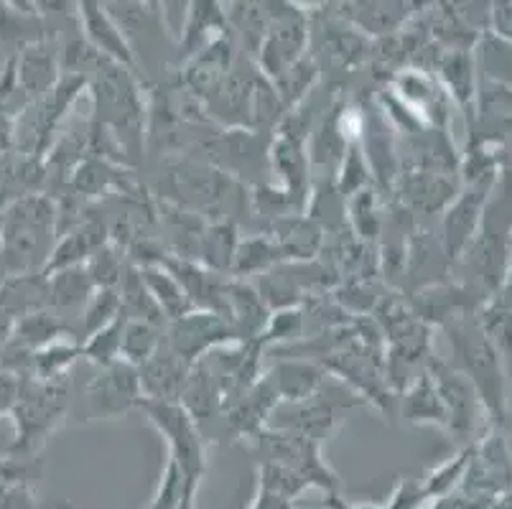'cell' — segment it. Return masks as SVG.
I'll list each match as a JSON object with an SVG mask.
<instances>
[{
  "mask_svg": "<svg viewBox=\"0 0 512 509\" xmlns=\"http://www.w3.org/2000/svg\"><path fill=\"white\" fill-rule=\"evenodd\" d=\"M161 344H164V339L158 336V324H153V321H125L120 359L133 364V367H141L161 349Z\"/></svg>",
  "mask_w": 512,
  "mask_h": 509,
  "instance_id": "obj_17",
  "label": "cell"
},
{
  "mask_svg": "<svg viewBox=\"0 0 512 509\" xmlns=\"http://www.w3.org/2000/svg\"><path fill=\"white\" fill-rule=\"evenodd\" d=\"M352 204L362 207V212L352 209V219H355L360 235L375 237L380 224H377V217H375V196H372V191L362 189V191H357V194H352Z\"/></svg>",
  "mask_w": 512,
  "mask_h": 509,
  "instance_id": "obj_26",
  "label": "cell"
},
{
  "mask_svg": "<svg viewBox=\"0 0 512 509\" xmlns=\"http://www.w3.org/2000/svg\"><path fill=\"white\" fill-rule=\"evenodd\" d=\"M18 392H21V377L8 370H0V415H11L13 405L18 403Z\"/></svg>",
  "mask_w": 512,
  "mask_h": 509,
  "instance_id": "obj_27",
  "label": "cell"
},
{
  "mask_svg": "<svg viewBox=\"0 0 512 509\" xmlns=\"http://www.w3.org/2000/svg\"><path fill=\"white\" fill-rule=\"evenodd\" d=\"M46 278H49V306L57 308V311L85 308L90 296L95 293V283H92L90 273L82 265L57 270V273L46 275Z\"/></svg>",
  "mask_w": 512,
  "mask_h": 509,
  "instance_id": "obj_16",
  "label": "cell"
},
{
  "mask_svg": "<svg viewBox=\"0 0 512 509\" xmlns=\"http://www.w3.org/2000/svg\"><path fill=\"white\" fill-rule=\"evenodd\" d=\"M16 77L21 92L31 100L49 95L59 84L57 56L46 44L26 46L16 59Z\"/></svg>",
  "mask_w": 512,
  "mask_h": 509,
  "instance_id": "obj_10",
  "label": "cell"
},
{
  "mask_svg": "<svg viewBox=\"0 0 512 509\" xmlns=\"http://www.w3.org/2000/svg\"><path fill=\"white\" fill-rule=\"evenodd\" d=\"M57 204L46 194L21 196L0 209V263L8 275L44 273L57 247Z\"/></svg>",
  "mask_w": 512,
  "mask_h": 509,
  "instance_id": "obj_1",
  "label": "cell"
},
{
  "mask_svg": "<svg viewBox=\"0 0 512 509\" xmlns=\"http://www.w3.org/2000/svg\"><path fill=\"white\" fill-rule=\"evenodd\" d=\"M123 326L125 319H115L113 324L102 326L100 331L85 339L82 342V357L92 359L100 367H107V364L120 362V344H123Z\"/></svg>",
  "mask_w": 512,
  "mask_h": 509,
  "instance_id": "obj_21",
  "label": "cell"
},
{
  "mask_svg": "<svg viewBox=\"0 0 512 509\" xmlns=\"http://www.w3.org/2000/svg\"><path fill=\"white\" fill-rule=\"evenodd\" d=\"M324 509H385V507H377V504H349L344 499H339L337 494H329L327 502H321Z\"/></svg>",
  "mask_w": 512,
  "mask_h": 509,
  "instance_id": "obj_29",
  "label": "cell"
},
{
  "mask_svg": "<svg viewBox=\"0 0 512 509\" xmlns=\"http://www.w3.org/2000/svg\"><path fill=\"white\" fill-rule=\"evenodd\" d=\"M49 306V278L36 275H8L0 283V308L13 319L36 314Z\"/></svg>",
  "mask_w": 512,
  "mask_h": 509,
  "instance_id": "obj_12",
  "label": "cell"
},
{
  "mask_svg": "<svg viewBox=\"0 0 512 509\" xmlns=\"http://www.w3.org/2000/svg\"><path fill=\"white\" fill-rule=\"evenodd\" d=\"M428 392H431V387H428L426 382H418V385L411 390V395H406L408 418L428 420V418H434V415L441 413V405H439V398H436V392L431 395V400H426Z\"/></svg>",
  "mask_w": 512,
  "mask_h": 509,
  "instance_id": "obj_25",
  "label": "cell"
},
{
  "mask_svg": "<svg viewBox=\"0 0 512 509\" xmlns=\"http://www.w3.org/2000/svg\"><path fill=\"white\" fill-rule=\"evenodd\" d=\"M69 387L67 380L59 382H41L34 377H21V392L18 403L13 405L11 418L16 426L8 456L11 459H36L46 438L59 426L67 408Z\"/></svg>",
  "mask_w": 512,
  "mask_h": 509,
  "instance_id": "obj_2",
  "label": "cell"
},
{
  "mask_svg": "<svg viewBox=\"0 0 512 509\" xmlns=\"http://www.w3.org/2000/svg\"><path fill=\"white\" fill-rule=\"evenodd\" d=\"M299 133L304 130L286 128L271 148V163L276 168V174L281 176L283 194L286 196H301L306 186V153H304V138Z\"/></svg>",
  "mask_w": 512,
  "mask_h": 509,
  "instance_id": "obj_13",
  "label": "cell"
},
{
  "mask_svg": "<svg viewBox=\"0 0 512 509\" xmlns=\"http://www.w3.org/2000/svg\"><path fill=\"white\" fill-rule=\"evenodd\" d=\"M278 252H286L291 258H311L319 247V227L306 219H283L278 222Z\"/></svg>",
  "mask_w": 512,
  "mask_h": 509,
  "instance_id": "obj_19",
  "label": "cell"
},
{
  "mask_svg": "<svg viewBox=\"0 0 512 509\" xmlns=\"http://www.w3.org/2000/svg\"><path fill=\"white\" fill-rule=\"evenodd\" d=\"M138 408L148 415L164 441L169 443V459L184 479V509H197V489L202 484L207 459H204V436L199 423L181 403H158L141 400Z\"/></svg>",
  "mask_w": 512,
  "mask_h": 509,
  "instance_id": "obj_3",
  "label": "cell"
},
{
  "mask_svg": "<svg viewBox=\"0 0 512 509\" xmlns=\"http://www.w3.org/2000/svg\"><path fill=\"white\" fill-rule=\"evenodd\" d=\"M115 319H120V293L115 288H95L87 306L82 308V321H79L85 339H90L102 326L113 324Z\"/></svg>",
  "mask_w": 512,
  "mask_h": 509,
  "instance_id": "obj_20",
  "label": "cell"
},
{
  "mask_svg": "<svg viewBox=\"0 0 512 509\" xmlns=\"http://www.w3.org/2000/svg\"><path fill=\"white\" fill-rule=\"evenodd\" d=\"M87 273H90L95 288H115V283L123 280V265L113 247L102 245L87 263Z\"/></svg>",
  "mask_w": 512,
  "mask_h": 509,
  "instance_id": "obj_24",
  "label": "cell"
},
{
  "mask_svg": "<svg viewBox=\"0 0 512 509\" xmlns=\"http://www.w3.org/2000/svg\"><path fill=\"white\" fill-rule=\"evenodd\" d=\"M232 342H237V334L230 324H225L222 316L212 314V311H192V314L171 321L169 342L166 344L184 362L194 364L212 349Z\"/></svg>",
  "mask_w": 512,
  "mask_h": 509,
  "instance_id": "obj_6",
  "label": "cell"
},
{
  "mask_svg": "<svg viewBox=\"0 0 512 509\" xmlns=\"http://www.w3.org/2000/svg\"><path fill=\"white\" fill-rule=\"evenodd\" d=\"M36 509H72L69 502H57V504H46V507H36Z\"/></svg>",
  "mask_w": 512,
  "mask_h": 509,
  "instance_id": "obj_31",
  "label": "cell"
},
{
  "mask_svg": "<svg viewBox=\"0 0 512 509\" xmlns=\"http://www.w3.org/2000/svg\"><path fill=\"white\" fill-rule=\"evenodd\" d=\"M79 16H82L87 41H90L97 54L105 56L107 62L133 69V49L125 41L118 23L107 16V11L100 3H82L79 6Z\"/></svg>",
  "mask_w": 512,
  "mask_h": 509,
  "instance_id": "obj_9",
  "label": "cell"
},
{
  "mask_svg": "<svg viewBox=\"0 0 512 509\" xmlns=\"http://www.w3.org/2000/svg\"><path fill=\"white\" fill-rule=\"evenodd\" d=\"M237 230L232 222H217L202 235V258L212 270H232L237 252Z\"/></svg>",
  "mask_w": 512,
  "mask_h": 509,
  "instance_id": "obj_18",
  "label": "cell"
},
{
  "mask_svg": "<svg viewBox=\"0 0 512 509\" xmlns=\"http://www.w3.org/2000/svg\"><path fill=\"white\" fill-rule=\"evenodd\" d=\"M192 364L184 362L169 344H161L156 354L146 364L138 367L141 377L143 400H158V403H181L186 377Z\"/></svg>",
  "mask_w": 512,
  "mask_h": 509,
  "instance_id": "obj_8",
  "label": "cell"
},
{
  "mask_svg": "<svg viewBox=\"0 0 512 509\" xmlns=\"http://www.w3.org/2000/svg\"><path fill=\"white\" fill-rule=\"evenodd\" d=\"M265 382L271 385L278 403L281 400H286V405L304 403V400L314 398L316 392L321 390L324 370L309 362H283L273 367V372L265 377Z\"/></svg>",
  "mask_w": 512,
  "mask_h": 509,
  "instance_id": "obj_11",
  "label": "cell"
},
{
  "mask_svg": "<svg viewBox=\"0 0 512 509\" xmlns=\"http://www.w3.org/2000/svg\"><path fill=\"white\" fill-rule=\"evenodd\" d=\"M260 451H263L265 464H276L283 469L299 474L309 487L324 489L329 494H337L339 479L329 464L321 459V443L311 438L299 436L293 431L281 428H263L255 436Z\"/></svg>",
  "mask_w": 512,
  "mask_h": 509,
  "instance_id": "obj_4",
  "label": "cell"
},
{
  "mask_svg": "<svg viewBox=\"0 0 512 509\" xmlns=\"http://www.w3.org/2000/svg\"><path fill=\"white\" fill-rule=\"evenodd\" d=\"M301 326H304V316L299 308L283 306L273 316H268V324L263 329V339L260 342H286V339H299Z\"/></svg>",
  "mask_w": 512,
  "mask_h": 509,
  "instance_id": "obj_23",
  "label": "cell"
},
{
  "mask_svg": "<svg viewBox=\"0 0 512 509\" xmlns=\"http://www.w3.org/2000/svg\"><path fill=\"white\" fill-rule=\"evenodd\" d=\"M278 255H281V252L276 250V242L245 240L237 245L235 263H232V273H237V275L260 273V270L271 268V263L278 258Z\"/></svg>",
  "mask_w": 512,
  "mask_h": 509,
  "instance_id": "obj_22",
  "label": "cell"
},
{
  "mask_svg": "<svg viewBox=\"0 0 512 509\" xmlns=\"http://www.w3.org/2000/svg\"><path fill=\"white\" fill-rule=\"evenodd\" d=\"M306 44V23L296 11H286L265 23V34L260 41V64L263 72L278 82L293 64L301 62V49Z\"/></svg>",
  "mask_w": 512,
  "mask_h": 509,
  "instance_id": "obj_7",
  "label": "cell"
},
{
  "mask_svg": "<svg viewBox=\"0 0 512 509\" xmlns=\"http://www.w3.org/2000/svg\"><path fill=\"white\" fill-rule=\"evenodd\" d=\"M13 324H16V319L0 308V344H8V339H11L13 334Z\"/></svg>",
  "mask_w": 512,
  "mask_h": 509,
  "instance_id": "obj_30",
  "label": "cell"
},
{
  "mask_svg": "<svg viewBox=\"0 0 512 509\" xmlns=\"http://www.w3.org/2000/svg\"><path fill=\"white\" fill-rule=\"evenodd\" d=\"M141 278L146 283L148 293H151L153 303L158 306L164 319H181V316L192 314L194 303L192 298L186 296V291L181 288L179 280L171 275V270H166V265L151 263L141 268Z\"/></svg>",
  "mask_w": 512,
  "mask_h": 509,
  "instance_id": "obj_14",
  "label": "cell"
},
{
  "mask_svg": "<svg viewBox=\"0 0 512 509\" xmlns=\"http://www.w3.org/2000/svg\"><path fill=\"white\" fill-rule=\"evenodd\" d=\"M143 390L138 367L128 362H115L100 367V375L87 385V405L92 418H115L141 405Z\"/></svg>",
  "mask_w": 512,
  "mask_h": 509,
  "instance_id": "obj_5",
  "label": "cell"
},
{
  "mask_svg": "<svg viewBox=\"0 0 512 509\" xmlns=\"http://www.w3.org/2000/svg\"><path fill=\"white\" fill-rule=\"evenodd\" d=\"M293 507H296V502H291V499L281 497V494L271 492V489H265V487H258L253 504H250V509H293Z\"/></svg>",
  "mask_w": 512,
  "mask_h": 509,
  "instance_id": "obj_28",
  "label": "cell"
},
{
  "mask_svg": "<svg viewBox=\"0 0 512 509\" xmlns=\"http://www.w3.org/2000/svg\"><path fill=\"white\" fill-rule=\"evenodd\" d=\"M82 357V344L72 342L67 336H59L46 347L36 349L31 354V372L29 377L41 382H59L67 380V372L77 359Z\"/></svg>",
  "mask_w": 512,
  "mask_h": 509,
  "instance_id": "obj_15",
  "label": "cell"
}]
</instances>
